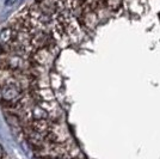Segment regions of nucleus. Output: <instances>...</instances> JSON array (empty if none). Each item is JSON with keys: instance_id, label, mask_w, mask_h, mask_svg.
Returning <instances> with one entry per match:
<instances>
[{"instance_id": "obj_1", "label": "nucleus", "mask_w": 160, "mask_h": 159, "mask_svg": "<svg viewBox=\"0 0 160 159\" xmlns=\"http://www.w3.org/2000/svg\"><path fill=\"white\" fill-rule=\"evenodd\" d=\"M79 19L81 22V24L86 28V29H88V30L96 29V27L99 23V18H98L97 12L93 11V10L86 8V7L84 6H82V12L79 16Z\"/></svg>"}, {"instance_id": "obj_2", "label": "nucleus", "mask_w": 160, "mask_h": 159, "mask_svg": "<svg viewBox=\"0 0 160 159\" xmlns=\"http://www.w3.org/2000/svg\"><path fill=\"white\" fill-rule=\"evenodd\" d=\"M2 100L7 103H13L20 97V89L16 84H6L1 91Z\"/></svg>"}, {"instance_id": "obj_3", "label": "nucleus", "mask_w": 160, "mask_h": 159, "mask_svg": "<svg viewBox=\"0 0 160 159\" xmlns=\"http://www.w3.org/2000/svg\"><path fill=\"white\" fill-rule=\"evenodd\" d=\"M14 37V33H13V30L11 29V28H6V29H4L1 33H0V44L1 46H7L12 38Z\"/></svg>"}, {"instance_id": "obj_4", "label": "nucleus", "mask_w": 160, "mask_h": 159, "mask_svg": "<svg viewBox=\"0 0 160 159\" xmlns=\"http://www.w3.org/2000/svg\"><path fill=\"white\" fill-rule=\"evenodd\" d=\"M32 116L35 121H40V120H47L48 119V111L44 110L42 106L36 105L32 109Z\"/></svg>"}, {"instance_id": "obj_5", "label": "nucleus", "mask_w": 160, "mask_h": 159, "mask_svg": "<svg viewBox=\"0 0 160 159\" xmlns=\"http://www.w3.org/2000/svg\"><path fill=\"white\" fill-rule=\"evenodd\" d=\"M103 3H104L105 7H107V10L116 11V10L122 5L123 0H103Z\"/></svg>"}, {"instance_id": "obj_6", "label": "nucleus", "mask_w": 160, "mask_h": 159, "mask_svg": "<svg viewBox=\"0 0 160 159\" xmlns=\"http://www.w3.org/2000/svg\"><path fill=\"white\" fill-rule=\"evenodd\" d=\"M2 154H4V151H2V147L0 146V159L2 158Z\"/></svg>"}, {"instance_id": "obj_7", "label": "nucleus", "mask_w": 160, "mask_h": 159, "mask_svg": "<svg viewBox=\"0 0 160 159\" xmlns=\"http://www.w3.org/2000/svg\"><path fill=\"white\" fill-rule=\"evenodd\" d=\"M80 1H84V0H80Z\"/></svg>"}]
</instances>
